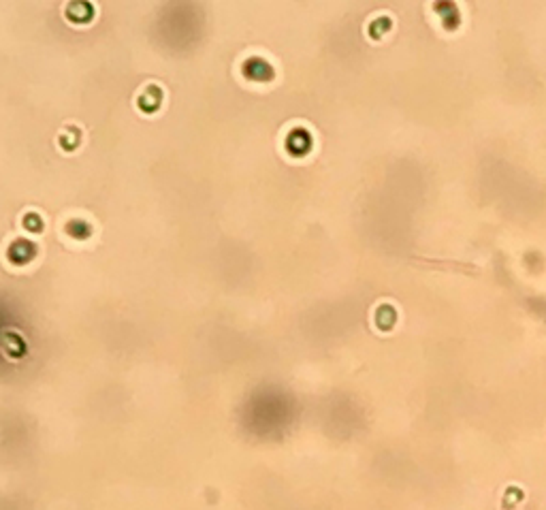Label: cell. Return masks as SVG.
<instances>
[{
    "instance_id": "cell-1",
    "label": "cell",
    "mask_w": 546,
    "mask_h": 510,
    "mask_svg": "<svg viewBox=\"0 0 546 510\" xmlns=\"http://www.w3.org/2000/svg\"><path fill=\"white\" fill-rule=\"evenodd\" d=\"M246 75L250 77V79H256V81H263V79H271V69H269V64L258 60V58H252L246 62Z\"/></svg>"
},
{
    "instance_id": "cell-2",
    "label": "cell",
    "mask_w": 546,
    "mask_h": 510,
    "mask_svg": "<svg viewBox=\"0 0 546 510\" xmlns=\"http://www.w3.org/2000/svg\"><path fill=\"white\" fill-rule=\"evenodd\" d=\"M66 233H69V235H73V237H88V233H90V226L88 224H83L81 220H73V222H69L66 224Z\"/></svg>"
},
{
    "instance_id": "cell-3",
    "label": "cell",
    "mask_w": 546,
    "mask_h": 510,
    "mask_svg": "<svg viewBox=\"0 0 546 510\" xmlns=\"http://www.w3.org/2000/svg\"><path fill=\"white\" fill-rule=\"evenodd\" d=\"M24 224H26V226H28L30 231H41V226H43V222H41V220H39V216H35V214L26 216Z\"/></svg>"
}]
</instances>
